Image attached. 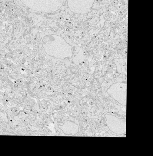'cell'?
<instances>
[{"label":"cell","mask_w":153,"mask_h":156,"mask_svg":"<svg viewBox=\"0 0 153 156\" xmlns=\"http://www.w3.org/2000/svg\"><path fill=\"white\" fill-rule=\"evenodd\" d=\"M21 1H22V0H21ZM31 1H32V0H31ZM34 1H35L34 2L35 3L36 1H37V3H40L41 6H42H42H51V5L52 6H53L52 5L53 3L55 4L56 3L59 5L61 6H62L63 4L64 1V0H34Z\"/></svg>","instance_id":"obj_5"},{"label":"cell","mask_w":153,"mask_h":156,"mask_svg":"<svg viewBox=\"0 0 153 156\" xmlns=\"http://www.w3.org/2000/svg\"><path fill=\"white\" fill-rule=\"evenodd\" d=\"M95 0H68V7L75 13L86 14L91 11Z\"/></svg>","instance_id":"obj_4"},{"label":"cell","mask_w":153,"mask_h":156,"mask_svg":"<svg viewBox=\"0 0 153 156\" xmlns=\"http://www.w3.org/2000/svg\"><path fill=\"white\" fill-rule=\"evenodd\" d=\"M127 88L126 83L119 82L112 85L107 90L111 98L122 105L127 104Z\"/></svg>","instance_id":"obj_2"},{"label":"cell","mask_w":153,"mask_h":156,"mask_svg":"<svg viewBox=\"0 0 153 156\" xmlns=\"http://www.w3.org/2000/svg\"><path fill=\"white\" fill-rule=\"evenodd\" d=\"M1 69H4V67H2L1 68Z\"/></svg>","instance_id":"obj_6"},{"label":"cell","mask_w":153,"mask_h":156,"mask_svg":"<svg viewBox=\"0 0 153 156\" xmlns=\"http://www.w3.org/2000/svg\"><path fill=\"white\" fill-rule=\"evenodd\" d=\"M106 124L111 131L117 134L122 135L126 132V120L119 119L112 115H105Z\"/></svg>","instance_id":"obj_3"},{"label":"cell","mask_w":153,"mask_h":156,"mask_svg":"<svg viewBox=\"0 0 153 156\" xmlns=\"http://www.w3.org/2000/svg\"><path fill=\"white\" fill-rule=\"evenodd\" d=\"M43 46L45 51L52 57L59 59L71 57V46L58 36H47L43 39Z\"/></svg>","instance_id":"obj_1"}]
</instances>
